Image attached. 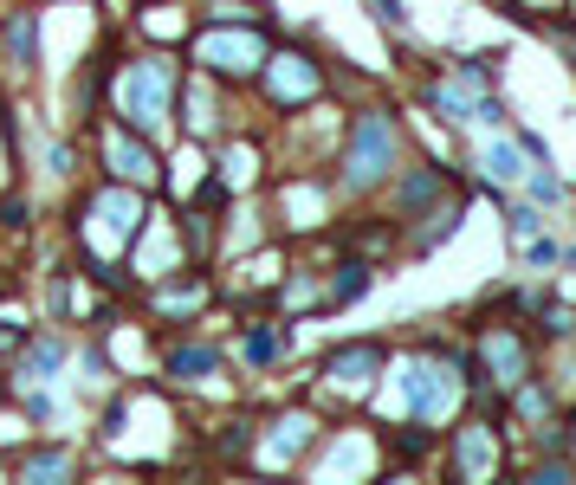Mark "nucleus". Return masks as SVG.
<instances>
[{
  "label": "nucleus",
  "instance_id": "f3484780",
  "mask_svg": "<svg viewBox=\"0 0 576 485\" xmlns=\"http://www.w3.org/2000/svg\"><path fill=\"white\" fill-rule=\"evenodd\" d=\"M26 473H33V479H52V473H65V453H39V460L26 466Z\"/></svg>",
  "mask_w": 576,
  "mask_h": 485
},
{
  "label": "nucleus",
  "instance_id": "39448f33",
  "mask_svg": "<svg viewBox=\"0 0 576 485\" xmlns=\"http://www.w3.org/2000/svg\"><path fill=\"white\" fill-rule=\"evenodd\" d=\"M136 214H143V207H136V194L117 188V194H98V207H91V227H98V240L117 253V246L136 233Z\"/></svg>",
  "mask_w": 576,
  "mask_h": 485
},
{
  "label": "nucleus",
  "instance_id": "7ed1b4c3",
  "mask_svg": "<svg viewBox=\"0 0 576 485\" xmlns=\"http://www.w3.org/2000/svg\"><path fill=\"white\" fill-rule=\"evenodd\" d=\"M408 408L421 414V421H441L447 408H454V376H447L441 363H408Z\"/></svg>",
  "mask_w": 576,
  "mask_h": 485
},
{
  "label": "nucleus",
  "instance_id": "aec40b11",
  "mask_svg": "<svg viewBox=\"0 0 576 485\" xmlns=\"http://www.w3.org/2000/svg\"><path fill=\"white\" fill-rule=\"evenodd\" d=\"M376 7H382V20H389V26H402V0H376Z\"/></svg>",
  "mask_w": 576,
  "mask_h": 485
},
{
  "label": "nucleus",
  "instance_id": "dca6fc26",
  "mask_svg": "<svg viewBox=\"0 0 576 485\" xmlns=\"http://www.w3.org/2000/svg\"><path fill=\"white\" fill-rule=\"evenodd\" d=\"M13 52H20V65H33V20L13 26Z\"/></svg>",
  "mask_w": 576,
  "mask_h": 485
},
{
  "label": "nucleus",
  "instance_id": "0eeeda50",
  "mask_svg": "<svg viewBox=\"0 0 576 485\" xmlns=\"http://www.w3.org/2000/svg\"><path fill=\"white\" fill-rule=\"evenodd\" d=\"M104 156H111V169L123 175V182H149V175H156V162L143 156V143H136V136H104Z\"/></svg>",
  "mask_w": 576,
  "mask_h": 485
},
{
  "label": "nucleus",
  "instance_id": "6ab92c4d",
  "mask_svg": "<svg viewBox=\"0 0 576 485\" xmlns=\"http://www.w3.org/2000/svg\"><path fill=\"white\" fill-rule=\"evenodd\" d=\"M188 123H195V130H208V97H201V91L188 97Z\"/></svg>",
  "mask_w": 576,
  "mask_h": 485
},
{
  "label": "nucleus",
  "instance_id": "2eb2a0df",
  "mask_svg": "<svg viewBox=\"0 0 576 485\" xmlns=\"http://www.w3.org/2000/svg\"><path fill=\"white\" fill-rule=\"evenodd\" d=\"M246 356H253V363H272V356H279V337H272V330H253V337H246Z\"/></svg>",
  "mask_w": 576,
  "mask_h": 485
},
{
  "label": "nucleus",
  "instance_id": "4468645a",
  "mask_svg": "<svg viewBox=\"0 0 576 485\" xmlns=\"http://www.w3.org/2000/svg\"><path fill=\"white\" fill-rule=\"evenodd\" d=\"M305 434H311V421H305V414H292V421L279 427V460H285V453H298V447H305Z\"/></svg>",
  "mask_w": 576,
  "mask_h": 485
},
{
  "label": "nucleus",
  "instance_id": "20e7f679",
  "mask_svg": "<svg viewBox=\"0 0 576 485\" xmlns=\"http://www.w3.org/2000/svg\"><path fill=\"white\" fill-rule=\"evenodd\" d=\"M266 91L279 97V104H298V97L318 91V65H311L305 52H279V59H266Z\"/></svg>",
  "mask_w": 576,
  "mask_h": 485
},
{
  "label": "nucleus",
  "instance_id": "9d476101",
  "mask_svg": "<svg viewBox=\"0 0 576 485\" xmlns=\"http://www.w3.org/2000/svg\"><path fill=\"white\" fill-rule=\"evenodd\" d=\"M460 466H466V473H492V440H486V427H466V434H460Z\"/></svg>",
  "mask_w": 576,
  "mask_h": 485
},
{
  "label": "nucleus",
  "instance_id": "9b49d317",
  "mask_svg": "<svg viewBox=\"0 0 576 485\" xmlns=\"http://www.w3.org/2000/svg\"><path fill=\"white\" fill-rule=\"evenodd\" d=\"M169 369H175V376H214V369H221V356H214V350H175Z\"/></svg>",
  "mask_w": 576,
  "mask_h": 485
},
{
  "label": "nucleus",
  "instance_id": "ddd939ff",
  "mask_svg": "<svg viewBox=\"0 0 576 485\" xmlns=\"http://www.w3.org/2000/svg\"><path fill=\"white\" fill-rule=\"evenodd\" d=\"M434 194H441V175H408V182H402V207H428L434 201Z\"/></svg>",
  "mask_w": 576,
  "mask_h": 485
},
{
  "label": "nucleus",
  "instance_id": "f03ea898",
  "mask_svg": "<svg viewBox=\"0 0 576 485\" xmlns=\"http://www.w3.org/2000/svg\"><path fill=\"white\" fill-rule=\"evenodd\" d=\"M389 162H395V130H389V117L369 110V117L356 123V136H350V156H344L350 188H376L382 175H389Z\"/></svg>",
  "mask_w": 576,
  "mask_h": 485
},
{
  "label": "nucleus",
  "instance_id": "a211bd4d",
  "mask_svg": "<svg viewBox=\"0 0 576 485\" xmlns=\"http://www.w3.org/2000/svg\"><path fill=\"white\" fill-rule=\"evenodd\" d=\"M512 233H518V240H531V233H538V214H531V207H518V214H512Z\"/></svg>",
  "mask_w": 576,
  "mask_h": 485
},
{
  "label": "nucleus",
  "instance_id": "1a4fd4ad",
  "mask_svg": "<svg viewBox=\"0 0 576 485\" xmlns=\"http://www.w3.org/2000/svg\"><path fill=\"white\" fill-rule=\"evenodd\" d=\"M479 350H486V363L499 369V382H518V376H525V350H518L512 337H486Z\"/></svg>",
  "mask_w": 576,
  "mask_h": 485
},
{
  "label": "nucleus",
  "instance_id": "423d86ee",
  "mask_svg": "<svg viewBox=\"0 0 576 485\" xmlns=\"http://www.w3.org/2000/svg\"><path fill=\"white\" fill-rule=\"evenodd\" d=\"M201 59H208L214 72L240 78V72H253V65H259V39L253 33H208V39H201Z\"/></svg>",
  "mask_w": 576,
  "mask_h": 485
},
{
  "label": "nucleus",
  "instance_id": "f257e3e1",
  "mask_svg": "<svg viewBox=\"0 0 576 485\" xmlns=\"http://www.w3.org/2000/svg\"><path fill=\"white\" fill-rule=\"evenodd\" d=\"M123 117L136 123V130H162V117H169V104H175V72H169V59H143V65H130L123 72Z\"/></svg>",
  "mask_w": 576,
  "mask_h": 485
},
{
  "label": "nucleus",
  "instance_id": "f8f14e48",
  "mask_svg": "<svg viewBox=\"0 0 576 485\" xmlns=\"http://www.w3.org/2000/svg\"><path fill=\"white\" fill-rule=\"evenodd\" d=\"M486 175H492V182H512V175H525V169H518V149H512V143H492V149H486Z\"/></svg>",
  "mask_w": 576,
  "mask_h": 485
},
{
  "label": "nucleus",
  "instance_id": "6e6552de",
  "mask_svg": "<svg viewBox=\"0 0 576 485\" xmlns=\"http://www.w3.org/2000/svg\"><path fill=\"white\" fill-rule=\"evenodd\" d=\"M376 363H382V356L369 350V343H356V350H337L331 356V376L337 382H369V376H376Z\"/></svg>",
  "mask_w": 576,
  "mask_h": 485
}]
</instances>
